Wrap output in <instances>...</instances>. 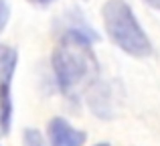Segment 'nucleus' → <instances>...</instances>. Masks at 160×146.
<instances>
[{
  "label": "nucleus",
  "mask_w": 160,
  "mask_h": 146,
  "mask_svg": "<svg viewBox=\"0 0 160 146\" xmlns=\"http://www.w3.org/2000/svg\"><path fill=\"white\" fill-rule=\"evenodd\" d=\"M95 41V31L81 20L61 31L59 43L51 55V67L59 89L67 98H79L83 91L89 93L99 83V65L91 49Z\"/></svg>",
  "instance_id": "1"
},
{
  "label": "nucleus",
  "mask_w": 160,
  "mask_h": 146,
  "mask_svg": "<svg viewBox=\"0 0 160 146\" xmlns=\"http://www.w3.org/2000/svg\"><path fill=\"white\" fill-rule=\"evenodd\" d=\"M102 16L109 41L126 55L138 57V59L152 55V41L138 23L132 6L126 0H108L102 8Z\"/></svg>",
  "instance_id": "2"
},
{
  "label": "nucleus",
  "mask_w": 160,
  "mask_h": 146,
  "mask_svg": "<svg viewBox=\"0 0 160 146\" xmlns=\"http://www.w3.org/2000/svg\"><path fill=\"white\" fill-rule=\"evenodd\" d=\"M87 142V134L75 128L69 120L55 116L47 124V144L49 146H83Z\"/></svg>",
  "instance_id": "3"
},
{
  "label": "nucleus",
  "mask_w": 160,
  "mask_h": 146,
  "mask_svg": "<svg viewBox=\"0 0 160 146\" xmlns=\"http://www.w3.org/2000/svg\"><path fill=\"white\" fill-rule=\"evenodd\" d=\"M18 65V53L10 45H0V95L10 91V83Z\"/></svg>",
  "instance_id": "4"
},
{
  "label": "nucleus",
  "mask_w": 160,
  "mask_h": 146,
  "mask_svg": "<svg viewBox=\"0 0 160 146\" xmlns=\"http://www.w3.org/2000/svg\"><path fill=\"white\" fill-rule=\"evenodd\" d=\"M12 126V95L8 93L0 95V138L8 136Z\"/></svg>",
  "instance_id": "5"
},
{
  "label": "nucleus",
  "mask_w": 160,
  "mask_h": 146,
  "mask_svg": "<svg viewBox=\"0 0 160 146\" xmlns=\"http://www.w3.org/2000/svg\"><path fill=\"white\" fill-rule=\"evenodd\" d=\"M24 146H49V144L45 142V138L41 136L39 130L27 128V130H24Z\"/></svg>",
  "instance_id": "6"
},
{
  "label": "nucleus",
  "mask_w": 160,
  "mask_h": 146,
  "mask_svg": "<svg viewBox=\"0 0 160 146\" xmlns=\"http://www.w3.org/2000/svg\"><path fill=\"white\" fill-rule=\"evenodd\" d=\"M8 18H10V8H8L6 0H0V33L6 28Z\"/></svg>",
  "instance_id": "7"
},
{
  "label": "nucleus",
  "mask_w": 160,
  "mask_h": 146,
  "mask_svg": "<svg viewBox=\"0 0 160 146\" xmlns=\"http://www.w3.org/2000/svg\"><path fill=\"white\" fill-rule=\"evenodd\" d=\"M31 4H37V6H49V4H53L55 0H28Z\"/></svg>",
  "instance_id": "8"
},
{
  "label": "nucleus",
  "mask_w": 160,
  "mask_h": 146,
  "mask_svg": "<svg viewBox=\"0 0 160 146\" xmlns=\"http://www.w3.org/2000/svg\"><path fill=\"white\" fill-rule=\"evenodd\" d=\"M148 6H152V8H156V10H160V0H144Z\"/></svg>",
  "instance_id": "9"
},
{
  "label": "nucleus",
  "mask_w": 160,
  "mask_h": 146,
  "mask_svg": "<svg viewBox=\"0 0 160 146\" xmlns=\"http://www.w3.org/2000/svg\"><path fill=\"white\" fill-rule=\"evenodd\" d=\"M93 146H109V142H99V144H93Z\"/></svg>",
  "instance_id": "10"
}]
</instances>
